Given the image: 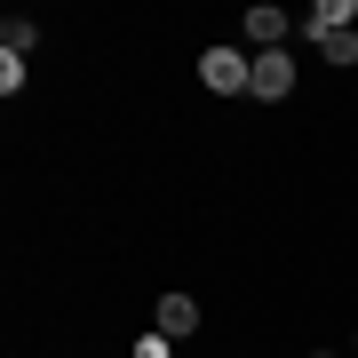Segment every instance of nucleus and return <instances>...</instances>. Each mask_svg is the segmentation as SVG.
<instances>
[{
    "label": "nucleus",
    "mask_w": 358,
    "mask_h": 358,
    "mask_svg": "<svg viewBox=\"0 0 358 358\" xmlns=\"http://www.w3.org/2000/svg\"><path fill=\"white\" fill-rule=\"evenodd\" d=\"M350 16H358V0H319V8L303 16V32H310V40H319V48H327L334 32H350Z\"/></svg>",
    "instance_id": "nucleus-4"
},
{
    "label": "nucleus",
    "mask_w": 358,
    "mask_h": 358,
    "mask_svg": "<svg viewBox=\"0 0 358 358\" xmlns=\"http://www.w3.org/2000/svg\"><path fill=\"white\" fill-rule=\"evenodd\" d=\"M199 80H207V96H247V88H255V56H247V48H207L199 56Z\"/></svg>",
    "instance_id": "nucleus-1"
},
{
    "label": "nucleus",
    "mask_w": 358,
    "mask_h": 358,
    "mask_svg": "<svg viewBox=\"0 0 358 358\" xmlns=\"http://www.w3.org/2000/svg\"><path fill=\"white\" fill-rule=\"evenodd\" d=\"M310 358H334V350H310Z\"/></svg>",
    "instance_id": "nucleus-9"
},
{
    "label": "nucleus",
    "mask_w": 358,
    "mask_h": 358,
    "mask_svg": "<svg viewBox=\"0 0 358 358\" xmlns=\"http://www.w3.org/2000/svg\"><path fill=\"white\" fill-rule=\"evenodd\" d=\"M319 56H327V64H358V32H334Z\"/></svg>",
    "instance_id": "nucleus-7"
},
{
    "label": "nucleus",
    "mask_w": 358,
    "mask_h": 358,
    "mask_svg": "<svg viewBox=\"0 0 358 358\" xmlns=\"http://www.w3.org/2000/svg\"><path fill=\"white\" fill-rule=\"evenodd\" d=\"M287 32H294V16H287V8H271V0H255V8L239 16V40H247V56H263V48H287Z\"/></svg>",
    "instance_id": "nucleus-2"
},
{
    "label": "nucleus",
    "mask_w": 358,
    "mask_h": 358,
    "mask_svg": "<svg viewBox=\"0 0 358 358\" xmlns=\"http://www.w3.org/2000/svg\"><path fill=\"white\" fill-rule=\"evenodd\" d=\"M350 358H358V334H350Z\"/></svg>",
    "instance_id": "nucleus-10"
},
{
    "label": "nucleus",
    "mask_w": 358,
    "mask_h": 358,
    "mask_svg": "<svg viewBox=\"0 0 358 358\" xmlns=\"http://www.w3.org/2000/svg\"><path fill=\"white\" fill-rule=\"evenodd\" d=\"M32 40H40L32 16H8V24H0V56H32Z\"/></svg>",
    "instance_id": "nucleus-6"
},
{
    "label": "nucleus",
    "mask_w": 358,
    "mask_h": 358,
    "mask_svg": "<svg viewBox=\"0 0 358 358\" xmlns=\"http://www.w3.org/2000/svg\"><path fill=\"white\" fill-rule=\"evenodd\" d=\"M159 334H167V343L199 334V303H192V294H159Z\"/></svg>",
    "instance_id": "nucleus-5"
},
{
    "label": "nucleus",
    "mask_w": 358,
    "mask_h": 358,
    "mask_svg": "<svg viewBox=\"0 0 358 358\" xmlns=\"http://www.w3.org/2000/svg\"><path fill=\"white\" fill-rule=\"evenodd\" d=\"M128 358H176V343H167V334H159V327H152V334H143V343H136V350H128Z\"/></svg>",
    "instance_id": "nucleus-8"
},
{
    "label": "nucleus",
    "mask_w": 358,
    "mask_h": 358,
    "mask_svg": "<svg viewBox=\"0 0 358 358\" xmlns=\"http://www.w3.org/2000/svg\"><path fill=\"white\" fill-rule=\"evenodd\" d=\"M247 96H263V103L294 96V56H287V48H263V56H255V88H247Z\"/></svg>",
    "instance_id": "nucleus-3"
}]
</instances>
